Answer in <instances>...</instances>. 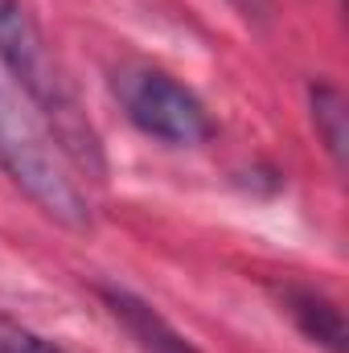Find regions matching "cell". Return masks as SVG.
Listing matches in <instances>:
<instances>
[{"mask_svg":"<svg viewBox=\"0 0 349 353\" xmlns=\"http://www.w3.org/2000/svg\"><path fill=\"white\" fill-rule=\"evenodd\" d=\"M0 66L17 87L29 94V103L50 123L58 148L74 165V173L103 176V148L90 128L87 111L79 107V94L70 87L66 70L58 66L41 25L25 8V0H0Z\"/></svg>","mask_w":349,"mask_h":353,"instance_id":"cell-1","label":"cell"},{"mask_svg":"<svg viewBox=\"0 0 349 353\" xmlns=\"http://www.w3.org/2000/svg\"><path fill=\"white\" fill-rule=\"evenodd\" d=\"M0 169L4 176L54 222L83 230L90 222V201L79 185L74 165L58 148L50 123L29 103L0 66Z\"/></svg>","mask_w":349,"mask_h":353,"instance_id":"cell-2","label":"cell"},{"mask_svg":"<svg viewBox=\"0 0 349 353\" xmlns=\"http://www.w3.org/2000/svg\"><path fill=\"white\" fill-rule=\"evenodd\" d=\"M111 90H115L128 123L136 132H144L148 140H161L169 148H197L214 136V119H210L206 103L161 66L128 62L115 70Z\"/></svg>","mask_w":349,"mask_h":353,"instance_id":"cell-3","label":"cell"},{"mask_svg":"<svg viewBox=\"0 0 349 353\" xmlns=\"http://www.w3.org/2000/svg\"><path fill=\"white\" fill-rule=\"evenodd\" d=\"M99 300H103V308L111 312V321L132 337V345L140 353H197L189 345V337L177 333L173 325H169L148 300H140L136 292L103 283V288H99Z\"/></svg>","mask_w":349,"mask_h":353,"instance_id":"cell-4","label":"cell"},{"mask_svg":"<svg viewBox=\"0 0 349 353\" xmlns=\"http://www.w3.org/2000/svg\"><path fill=\"white\" fill-rule=\"evenodd\" d=\"M283 304H288V316L296 321V329L312 345H321L325 353L346 350V321H341V308L329 296H321L312 288H288Z\"/></svg>","mask_w":349,"mask_h":353,"instance_id":"cell-5","label":"cell"},{"mask_svg":"<svg viewBox=\"0 0 349 353\" xmlns=\"http://www.w3.org/2000/svg\"><path fill=\"white\" fill-rule=\"evenodd\" d=\"M308 107H312V123L317 136L325 144V152L333 157V165L346 161V99L333 83H317L308 90Z\"/></svg>","mask_w":349,"mask_h":353,"instance_id":"cell-6","label":"cell"},{"mask_svg":"<svg viewBox=\"0 0 349 353\" xmlns=\"http://www.w3.org/2000/svg\"><path fill=\"white\" fill-rule=\"evenodd\" d=\"M0 353H66V350L54 345L50 337L33 333L29 325H21L12 316H0Z\"/></svg>","mask_w":349,"mask_h":353,"instance_id":"cell-7","label":"cell"},{"mask_svg":"<svg viewBox=\"0 0 349 353\" xmlns=\"http://www.w3.org/2000/svg\"><path fill=\"white\" fill-rule=\"evenodd\" d=\"M243 17H255V21H263L267 12H271V0H230Z\"/></svg>","mask_w":349,"mask_h":353,"instance_id":"cell-8","label":"cell"}]
</instances>
